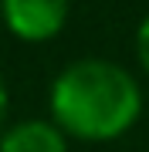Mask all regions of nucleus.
I'll use <instances>...</instances> for the list:
<instances>
[{"instance_id":"obj_5","label":"nucleus","mask_w":149,"mask_h":152,"mask_svg":"<svg viewBox=\"0 0 149 152\" xmlns=\"http://www.w3.org/2000/svg\"><path fill=\"white\" fill-rule=\"evenodd\" d=\"M4 118H7V85L0 78V132H4Z\"/></svg>"},{"instance_id":"obj_4","label":"nucleus","mask_w":149,"mask_h":152,"mask_svg":"<svg viewBox=\"0 0 149 152\" xmlns=\"http://www.w3.org/2000/svg\"><path fill=\"white\" fill-rule=\"evenodd\" d=\"M136 54H139V64H142L146 75H149V17L139 24V34H136Z\"/></svg>"},{"instance_id":"obj_1","label":"nucleus","mask_w":149,"mask_h":152,"mask_svg":"<svg viewBox=\"0 0 149 152\" xmlns=\"http://www.w3.org/2000/svg\"><path fill=\"white\" fill-rule=\"evenodd\" d=\"M139 85L115 61H75L51 88L54 125L78 139H115L139 118Z\"/></svg>"},{"instance_id":"obj_3","label":"nucleus","mask_w":149,"mask_h":152,"mask_svg":"<svg viewBox=\"0 0 149 152\" xmlns=\"http://www.w3.org/2000/svg\"><path fill=\"white\" fill-rule=\"evenodd\" d=\"M0 152H65V135L54 122H17L0 135Z\"/></svg>"},{"instance_id":"obj_2","label":"nucleus","mask_w":149,"mask_h":152,"mask_svg":"<svg viewBox=\"0 0 149 152\" xmlns=\"http://www.w3.org/2000/svg\"><path fill=\"white\" fill-rule=\"evenodd\" d=\"M4 20L24 41H48L68 17V0H0Z\"/></svg>"}]
</instances>
